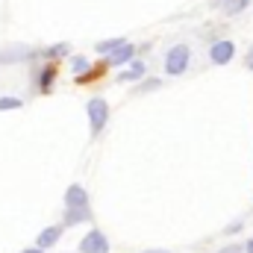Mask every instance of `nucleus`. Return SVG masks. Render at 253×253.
Returning a JSON list of instances; mask_svg holds the SVG:
<instances>
[{
	"mask_svg": "<svg viewBox=\"0 0 253 253\" xmlns=\"http://www.w3.org/2000/svg\"><path fill=\"white\" fill-rule=\"evenodd\" d=\"M218 253H248V251H245V245H227V248H221Z\"/></svg>",
	"mask_w": 253,
	"mask_h": 253,
	"instance_id": "nucleus-18",
	"label": "nucleus"
},
{
	"mask_svg": "<svg viewBox=\"0 0 253 253\" xmlns=\"http://www.w3.org/2000/svg\"><path fill=\"white\" fill-rule=\"evenodd\" d=\"M147 253H168V251H147Z\"/></svg>",
	"mask_w": 253,
	"mask_h": 253,
	"instance_id": "nucleus-22",
	"label": "nucleus"
},
{
	"mask_svg": "<svg viewBox=\"0 0 253 253\" xmlns=\"http://www.w3.org/2000/svg\"><path fill=\"white\" fill-rule=\"evenodd\" d=\"M53 77H56V68L53 65H47V68H42V74H39V88L47 94L50 88H53Z\"/></svg>",
	"mask_w": 253,
	"mask_h": 253,
	"instance_id": "nucleus-11",
	"label": "nucleus"
},
{
	"mask_svg": "<svg viewBox=\"0 0 253 253\" xmlns=\"http://www.w3.org/2000/svg\"><path fill=\"white\" fill-rule=\"evenodd\" d=\"M233 53H236V44L233 42H215L212 50H209V59L215 65H227L233 59Z\"/></svg>",
	"mask_w": 253,
	"mask_h": 253,
	"instance_id": "nucleus-5",
	"label": "nucleus"
},
{
	"mask_svg": "<svg viewBox=\"0 0 253 253\" xmlns=\"http://www.w3.org/2000/svg\"><path fill=\"white\" fill-rule=\"evenodd\" d=\"M83 221H91V209H65V224H83Z\"/></svg>",
	"mask_w": 253,
	"mask_h": 253,
	"instance_id": "nucleus-10",
	"label": "nucleus"
},
{
	"mask_svg": "<svg viewBox=\"0 0 253 253\" xmlns=\"http://www.w3.org/2000/svg\"><path fill=\"white\" fill-rule=\"evenodd\" d=\"M132 56H135V47H132L129 42H124V44H121L115 53H109V56H106V65H115V68H118V65L132 62Z\"/></svg>",
	"mask_w": 253,
	"mask_h": 253,
	"instance_id": "nucleus-7",
	"label": "nucleus"
},
{
	"mask_svg": "<svg viewBox=\"0 0 253 253\" xmlns=\"http://www.w3.org/2000/svg\"><path fill=\"white\" fill-rule=\"evenodd\" d=\"M159 85H162V80H144V83L135 85V94H147V91H153V88H159Z\"/></svg>",
	"mask_w": 253,
	"mask_h": 253,
	"instance_id": "nucleus-15",
	"label": "nucleus"
},
{
	"mask_svg": "<svg viewBox=\"0 0 253 253\" xmlns=\"http://www.w3.org/2000/svg\"><path fill=\"white\" fill-rule=\"evenodd\" d=\"M85 109H88V126H91V135H100L103 126H106V121H109V103H106L103 97H91Z\"/></svg>",
	"mask_w": 253,
	"mask_h": 253,
	"instance_id": "nucleus-1",
	"label": "nucleus"
},
{
	"mask_svg": "<svg viewBox=\"0 0 253 253\" xmlns=\"http://www.w3.org/2000/svg\"><path fill=\"white\" fill-rule=\"evenodd\" d=\"M36 50L27 47V44H12V47H3L0 50V65H12V62H24V59H33Z\"/></svg>",
	"mask_w": 253,
	"mask_h": 253,
	"instance_id": "nucleus-3",
	"label": "nucleus"
},
{
	"mask_svg": "<svg viewBox=\"0 0 253 253\" xmlns=\"http://www.w3.org/2000/svg\"><path fill=\"white\" fill-rule=\"evenodd\" d=\"M121 44H124V39H121V36H115V39H106V42H97V53L109 56V53H115Z\"/></svg>",
	"mask_w": 253,
	"mask_h": 253,
	"instance_id": "nucleus-12",
	"label": "nucleus"
},
{
	"mask_svg": "<svg viewBox=\"0 0 253 253\" xmlns=\"http://www.w3.org/2000/svg\"><path fill=\"white\" fill-rule=\"evenodd\" d=\"M245 65H248V68H251V71H253V47H251V50H248V56H245Z\"/></svg>",
	"mask_w": 253,
	"mask_h": 253,
	"instance_id": "nucleus-19",
	"label": "nucleus"
},
{
	"mask_svg": "<svg viewBox=\"0 0 253 253\" xmlns=\"http://www.w3.org/2000/svg\"><path fill=\"white\" fill-rule=\"evenodd\" d=\"M21 253H44L42 248H30V251H21Z\"/></svg>",
	"mask_w": 253,
	"mask_h": 253,
	"instance_id": "nucleus-20",
	"label": "nucleus"
},
{
	"mask_svg": "<svg viewBox=\"0 0 253 253\" xmlns=\"http://www.w3.org/2000/svg\"><path fill=\"white\" fill-rule=\"evenodd\" d=\"M141 77H144V62H138V59H135L126 71L118 74V83H132V80H141Z\"/></svg>",
	"mask_w": 253,
	"mask_h": 253,
	"instance_id": "nucleus-9",
	"label": "nucleus"
},
{
	"mask_svg": "<svg viewBox=\"0 0 253 253\" xmlns=\"http://www.w3.org/2000/svg\"><path fill=\"white\" fill-rule=\"evenodd\" d=\"M88 68H91L88 59H83V56H77V59H74V74H77V77H80V74H85Z\"/></svg>",
	"mask_w": 253,
	"mask_h": 253,
	"instance_id": "nucleus-17",
	"label": "nucleus"
},
{
	"mask_svg": "<svg viewBox=\"0 0 253 253\" xmlns=\"http://www.w3.org/2000/svg\"><path fill=\"white\" fill-rule=\"evenodd\" d=\"M68 53H71V44H68V42H59V44L47 47L42 56H47V59H62V56H68Z\"/></svg>",
	"mask_w": 253,
	"mask_h": 253,
	"instance_id": "nucleus-13",
	"label": "nucleus"
},
{
	"mask_svg": "<svg viewBox=\"0 0 253 253\" xmlns=\"http://www.w3.org/2000/svg\"><path fill=\"white\" fill-rule=\"evenodd\" d=\"M59 236H62V227H47V230L39 233V242H36V245H39L42 251H44V248H53V245L59 242Z\"/></svg>",
	"mask_w": 253,
	"mask_h": 253,
	"instance_id": "nucleus-8",
	"label": "nucleus"
},
{
	"mask_svg": "<svg viewBox=\"0 0 253 253\" xmlns=\"http://www.w3.org/2000/svg\"><path fill=\"white\" fill-rule=\"evenodd\" d=\"M6 109H21V100L18 97H0V112Z\"/></svg>",
	"mask_w": 253,
	"mask_h": 253,
	"instance_id": "nucleus-16",
	"label": "nucleus"
},
{
	"mask_svg": "<svg viewBox=\"0 0 253 253\" xmlns=\"http://www.w3.org/2000/svg\"><path fill=\"white\" fill-rule=\"evenodd\" d=\"M245 251H248V253H253V239L248 242V245H245Z\"/></svg>",
	"mask_w": 253,
	"mask_h": 253,
	"instance_id": "nucleus-21",
	"label": "nucleus"
},
{
	"mask_svg": "<svg viewBox=\"0 0 253 253\" xmlns=\"http://www.w3.org/2000/svg\"><path fill=\"white\" fill-rule=\"evenodd\" d=\"M80 253H109V242H106V236H103L100 230H91V233L83 239Z\"/></svg>",
	"mask_w": 253,
	"mask_h": 253,
	"instance_id": "nucleus-4",
	"label": "nucleus"
},
{
	"mask_svg": "<svg viewBox=\"0 0 253 253\" xmlns=\"http://www.w3.org/2000/svg\"><path fill=\"white\" fill-rule=\"evenodd\" d=\"M189 62H191V50L186 44H174V47L168 50V56H165V74L180 77V74H186Z\"/></svg>",
	"mask_w": 253,
	"mask_h": 253,
	"instance_id": "nucleus-2",
	"label": "nucleus"
},
{
	"mask_svg": "<svg viewBox=\"0 0 253 253\" xmlns=\"http://www.w3.org/2000/svg\"><path fill=\"white\" fill-rule=\"evenodd\" d=\"M65 206L68 209H85L88 206V194L83 186H71V189L65 191Z\"/></svg>",
	"mask_w": 253,
	"mask_h": 253,
	"instance_id": "nucleus-6",
	"label": "nucleus"
},
{
	"mask_svg": "<svg viewBox=\"0 0 253 253\" xmlns=\"http://www.w3.org/2000/svg\"><path fill=\"white\" fill-rule=\"evenodd\" d=\"M251 6V0H221V9L227 12V15H239L242 9H248Z\"/></svg>",
	"mask_w": 253,
	"mask_h": 253,
	"instance_id": "nucleus-14",
	"label": "nucleus"
}]
</instances>
